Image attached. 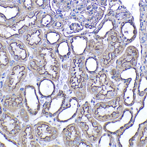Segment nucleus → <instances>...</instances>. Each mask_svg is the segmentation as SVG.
Wrapping results in <instances>:
<instances>
[{
  "label": "nucleus",
  "mask_w": 147,
  "mask_h": 147,
  "mask_svg": "<svg viewBox=\"0 0 147 147\" xmlns=\"http://www.w3.org/2000/svg\"><path fill=\"white\" fill-rule=\"evenodd\" d=\"M11 63V57L7 48V43L0 39V79Z\"/></svg>",
  "instance_id": "nucleus-33"
},
{
  "label": "nucleus",
  "mask_w": 147,
  "mask_h": 147,
  "mask_svg": "<svg viewBox=\"0 0 147 147\" xmlns=\"http://www.w3.org/2000/svg\"><path fill=\"white\" fill-rule=\"evenodd\" d=\"M142 106V101L135 102L131 106H125L121 115L117 119L106 122L103 126V129L105 132L116 135L130 125Z\"/></svg>",
  "instance_id": "nucleus-10"
},
{
  "label": "nucleus",
  "mask_w": 147,
  "mask_h": 147,
  "mask_svg": "<svg viewBox=\"0 0 147 147\" xmlns=\"http://www.w3.org/2000/svg\"><path fill=\"white\" fill-rule=\"evenodd\" d=\"M69 63L68 62H64L62 64V67L64 70H69Z\"/></svg>",
  "instance_id": "nucleus-47"
},
{
  "label": "nucleus",
  "mask_w": 147,
  "mask_h": 147,
  "mask_svg": "<svg viewBox=\"0 0 147 147\" xmlns=\"http://www.w3.org/2000/svg\"><path fill=\"white\" fill-rule=\"evenodd\" d=\"M1 103L4 109L15 113L24 106L23 91L20 90L12 94H7L2 99Z\"/></svg>",
  "instance_id": "nucleus-20"
},
{
  "label": "nucleus",
  "mask_w": 147,
  "mask_h": 147,
  "mask_svg": "<svg viewBox=\"0 0 147 147\" xmlns=\"http://www.w3.org/2000/svg\"><path fill=\"white\" fill-rule=\"evenodd\" d=\"M97 147H118V143L116 140V138L114 136V135L110 133L106 132L98 138Z\"/></svg>",
  "instance_id": "nucleus-37"
},
{
  "label": "nucleus",
  "mask_w": 147,
  "mask_h": 147,
  "mask_svg": "<svg viewBox=\"0 0 147 147\" xmlns=\"http://www.w3.org/2000/svg\"><path fill=\"white\" fill-rule=\"evenodd\" d=\"M23 35L15 21L11 22L0 21V39L11 40L21 38Z\"/></svg>",
  "instance_id": "nucleus-26"
},
{
  "label": "nucleus",
  "mask_w": 147,
  "mask_h": 147,
  "mask_svg": "<svg viewBox=\"0 0 147 147\" xmlns=\"http://www.w3.org/2000/svg\"><path fill=\"white\" fill-rule=\"evenodd\" d=\"M55 18V16L50 12H43L40 17L39 27L42 29H46L50 28Z\"/></svg>",
  "instance_id": "nucleus-39"
},
{
  "label": "nucleus",
  "mask_w": 147,
  "mask_h": 147,
  "mask_svg": "<svg viewBox=\"0 0 147 147\" xmlns=\"http://www.w3.org/2000/svg\"><path fill=\"white\" fill-rule=\"evenodd\" d=\"M92 142H90L89 140H87V139H81V141L80 143L79 144L78 147H92Z\"/></svg>",
  "instance_id": "nucleus-46"
},
{
  "label": "nucleus",
  "mask_w": 147,
  "mask_h": 147,
  "mask_svg": "<svg viewBox=\"0 0 147 147\" xmlns=\"http://www.w3.org/2000/svg\"><path fill=\"white\" fill-rule=\"evenodd\" d=\"M107 46V41L96 40L89 34V40L86 49V53L96 57H99L104 51Z\"/></svg>",
  "instance_id": "nucleus-30"
},
{
  "label": "nucleus",
  "mask_w": 147,
  "mask_h": 147,
  "mask_svg": "<svg viewBox=\"0 0 147 147\" xmlns=\"http://www.w3.org/2000/svg\"><path fill=\"white\" fill-rule=\"evenodd\" d=\"M36 8L44 9L49 5V0H34Z\"/></svg>",
  "instance_id": "nucleus-45"
},
{
  "label": "nucleus",
  "mask_w": 147,
  "mask_h": 147,
  "mask_svg": "<svg viewBox=\"0 0 147 147\" xmlns=\"http://www.w3.org/2000/svg\"><path fill=\"white\" fill-rule=\"evenodd\" d=\"M28 70L27 66L24 63L17 62L13 63L3 85V92L7 94H12L20 90L27 76Z\"/></svg>",
  "instance_id": "nucleus-11"
},
{
  "label": "nucleus",
  "mask_w": 147,
  "mask_h": 147,
  "mask_svg": "<svg viewBox=\"0 0 147 147\" xmlns=\"http://www.w3.org/2000/svg\"><path fill=\"white\" fill-rule=\"evenodd\" d=\"M19 115L20 118L25 123L29 122L30 120V114L25 106L19 110Z\"/></svg>",
  "instance_id": "nucleus-44"
},
{
  "label": "nucleus",
  "mask_w": 147,
  "mask_h": 147,
  "mask_svg": "<svg viewBox=\"0 0 147 147\" xmlns=\"http://www.w3.org/2000/svg\"><path fill=\"white\" fill-rule=\"evenodd\" d=\"M34 58L28 63V68L37 78H49L57 82L60 78V60L54 47L46 43L42 44L32 51Z\"/></svg>",
  "instance_id": "nucleus-1"
},
{
  "label": "nucleus",
  "mask_w": 147,
  "mask_h": 147,
  "mask_svg": "<svg viewBox=\"0 0 147 147\" xmlns=\"http://www.w3.org/2000/svg\"><path fill=\"white\" fill-rule=\"evenodd\" d=\"M84 55L74 56L70 60L67 83L69 89L79 100L86 96L88 74L85 67Z\"/></svg>",
  "instance_id": "nucleus-4"
},
{
  "label": "nucleus",
  "mask_w": 147,
  "mask_h": 147,
  "mask_svg": "<svg viewBox=\"0 0 147 147\" xmlns=\"http://www.w3.org/2000/svg\"><path fill=\"white\" fill-rule=\"evenodd\" d=\"M44 10L36 9L29 13H26L15 20L22 34L29 29L38 26L40 17Z\"/></svg>",
  "instance_id": "nucleus-15"
},
{
  "label": "nucleus",
  "mask_w": 147,
  "mask_h": 147,
  "mask_svg": "<svg viewBox=\"0 0 147 147\" xmlns=\"http://www.w3.org/2000/svg\"><path fill=\"white\" fill-rule=\"evenodd\" d=\"M70 16L78 20L90 31L94 32L104 20L110 7V0H71Z\"/></svg>",
  "instance_id": "nucleus-2"
},
{
  "label": "nucleus",
  "mask_w": 147,
  "mask_h": 147,
  "mask_svg": "<svg viewBox=\"0 0 147 147\" xmlns=\"http://www.w3.org/2000/svg\"><path fill=\"white\" fill-rule=\"evenodd\" d=\"M140 58L139 50L134 46H129L117 59L115 67L120 70L131 67H137Z\"/></svg>",
  "instance_id": "nucleus-13"
},
{
  "label": "nucleus",
  "mask_w": 147,
  "mask_h": 147,
  "mask_svg": "<svg viewBox=\"0 0 147 147\" xmlns=\"http://www.w3.org/2000/svg\"><path fill=\"white\" fill-rule=\"evenodd\" d=\"M80 108L79 100L76 97H71L64 104L56 116V120L59 122H66L73 118Z\"/></svg>",
  "instance_id": "nucleus-21"
},
{
  "label": "nucleus",
  "mask_w": 147,
  "mask_h": 147,
  "mask_svg": "<svg viewBox=\"0 0 147 147\" xmlns=\"http://www.w3.org/2000/svg\"><path fill=\"white\" fill-rule=\"evenodd\" d=\"M90 104L86 102L80 108L76 123L86 138L92 143L96 142L103 131L101 124L94 118Z\"/></svg>",
  "instance_id": "nucleus-6"
},
{
  "label": "nucleus",
  "mask_w": 147,
  "mask_h": 147,
  "mask_svg": "<svg viewBox=\"0 0 147 147\" xmlns=\"http://www.w3.org/2000/svg\"><path fill=\"white\" fill-rule=\"evenodd\" d=\"M34 128L36 137L41 141H52L56 140L59 135V130L57 127L45 121H39Z\"/></svg>",
  "instance_id": "nucleus-16"
},
{
  "label": "nucleus",
  "mask_w": 147,
  "mask_h": 147,
  "mask_svg": "<svg viewBox=\"0 0 147 147\" xmlns=\"http://www.w3.org/2000/svg\"><path fill=\"white\" fill-rule=\"evenodd\" d=\"M44 37L45 43L52 46L57 45L65 38L62 32L51 28L44 31Z\"/></svg>",
  "instance_id": "nucleus-34"
},
{
  "label": "nucleus",
  "mask_w": 147,
  "mask_h": 147,
  "mask_svg": "<svg viewBox=\"0 0 147 147\" xmlns=\"http://www.w3.org/2000/svg\"><path fill=\"white\" fill-rule=\"evenodd\" d=\"M0 146L20 147L18 142L9 136L0 128Z\"/></svg>",
  "instance_id": "nucleus-40"
},
{
  "label": "nucleus",
  "mask_w": 147,
  "mask_h": 147,
  "mask_svg": "<svg viewBox=\"0 0 147 147\" xmlns=\"http://www.w3.org/2000/svg\"><path fill=\"white\" fill-rule=\"evenodd\" d=\"M67 95L63 90H59L49 102L45 103L41 114L46 116L54 117L57 115L65 104Z\"/></svg>",
  "instance_id": "nucleus-17"
},
{
  "label": "nucleus",
  "mask_w": 147,
  "mask_h": 147,
  "mask_svg": "<svg viewBox=\"0 0 147 147\" xmlns=\"http://www.w3.org/2000/svg\"><path fill=\"white\" fill-rule=\"evenodd\" d=\"M22 39L28 47L33 50L36 49L45 42L44 31L39 27L29 29L24 33Z\"/></svg>",
  "instance_id": "nucleus-25"
},
{
  "label": "nucleus",
  "mask_w": 147,
  "mask_h": 147,
  "mask_svg": "<svg viewBox=\"0 0 147 147\" xmlns=\"http://www.w3.org/2000/svg\"><path fill=\"white\" fill-rule=\"evenodd\" d=\"M62 137L66 147H78L82 137L79 127L75 123H71L66 126L62 133Z\"/></svg>",
  "instance_id": "nucleus-22"
},
{
  "label": "nucleus",
  "mask_w": 147,
  "mask_h": 147,
  "mask_svg": "<svg viewBox=\"0 0 147 147\" xmlns=\"http://www.w3.org/2000/svg\"><path fill=\"white\" fill-rule=\"evenodd\" d=\"M144 147H147V142L146 143V145H145V146Z\"/></svg>",
  "instance_id": "nucleus-52"
},
{
  "label": "nucleus",
  "mask_w": 147,
  "mask_h": 147,
  "mask_svg": "<svg viewBox=\"0 0 147 147\" xmlns=\"http://www.w3.org/2000/svg\"><path fill=\"white\" fill-rule=\"evenodd\" d=\"M139 80L136 87V102H142L147 92V76L140 72Z\"/></svg>",
  "instance_id": "nucleus-35"
},
{
  "label": "nucleus",
  "mask_w": 147,
  "mask_h": 147,
  "mask_svg": "<svg viewBox=\"0 0 147 147\" xmlns=\"http://www.w3.org/2000/svg\"><path fill=\"white\" fill-rule=\"evenodd\" d=\"M142 102V106L136 113L132 123L116 135L119 147H131V142L138 134L142 125L147 122V92Z\"/></svg>",
  "instance_id": "nucleus-7"
},
{
  "label": "nucleus",
  "mask_w": 147,
  "mask_h": 147,
  "mask_svg": "<svg viewBox=\"0 0 147 147\" xmlns=\"http://www.w3.org/2000/svg\"><path fill=\"white\" fill-rule=\"evenodd\" d=\"M117 25L113 19L106 16L94 32L90 34V35L96 40H106L109 34L116 29Z\"/></svg>",
  "instance_id": "nucleus-27"
},
{
  "label": "nucleus",
  "mask_w": 147,
  "mask_h": 147,
  "mask_svg": "<svg viewBox=\"0 0 147 147\" xmlns=\"http://www.w3.org/2000/svg\"><path fill=\"white\" fill-rule=\"evenodd\" d=\"M7 48L11 57L17 62L24 63L27 61L30 53L25 43L18 39L10 40Z\"/></svg>",
  "instance_id": "nucleus-18"
},
{
  "label": "nucleus",
  "mask_w": 147,
  "mask_h": 147,
  "mask_svg": "<svg viewBox=\"0 0 147 147\" xmlns=\"http://www.w3.org/2000/svg\"><path fill=\"white\" fill-rule=\"evenodd\" d=\"M87 89L97 100H110L118 94L117 86L104 69L90 74L87 83Z\"/></svg>",
  "instance_id": "nucleus-5"
},
{
  "label": "nucleus",
  "mask_w": 147,
  "mask_h": 147,
  "mask_svg": "<svg viewBox=\"0 0 147 147\" xmlns=\"http://www.w3.org/2000/svg\"><path fill=\"white\" fill-rule=\"evenodd\" d=\"M117 1V0H111V2H114Z\"/></svg>",
  "instance_id": "nucleus-51"
},
{
  "label": "nucleus",
  "mask_w": 147,
  "mask_h": 147,
  "mask_svg": "<svg viewBox=\"0 0 147 147\" xmlns=\"http://www.w3.org/2000/svg\"><path fill=\"white\" fill-rule=\"evenodd\" d=\"M109 76L117 85L118 94L121 95L125 106H131L136 102V87L140 72L137 67H131L122 70L115 66L111 67Z\"/></svg>",
  "instance_id": "nucleus-3"
},
{
  "label": "nucleus",
  "mask_w": 147,
  "mask_h": 147,
  "mask_svg": "<svg viewBox=\"0 0 147 147\" xmlns=\"http://www.w3.org/2000/svg\"><path fill=\"white\" fill-rule=\"evenodd\" d=\"M89 40V34L76 35L70 38L72 53L74 56L84 55Z\"/></svg>",
  "instance_id": "nucleus-28"
},
{
  "label": "nucleus",
  "mask_w": 147,
  "mask_h": 147,
  "mask_svg": "<svg viewBox=\"0 0 147 147\" xmlns=\"http://www.w3.org/2000/svg\"><path fill=\"white\" fill-rule=\"evenodd\" d=\"M22 127L21 122L14 113L6 110L0 117V128L12 138L18 135Z\"/></svg>",
  "instance_id": "nucleus-12"
},
{
  "label": "nucleus",
  "mask_w": 147,
  "mask_h": 147,
  "mask_svg": "<svg viewBox=\"0 0 147 147\" xmlns=\"http://www.w3.org/2000/svg\"><path fill=\"white\" fill-rule=\"evenodd\" d=\"M34 128L32 124H27L22 127L18 134V143L20 147H41L36 139Z\"/></svg>",
  "instance_id": "nucleus-23"
},
{
  "label": "nucleus",
  "mask_w": 147,
  "mask_h": 147,
  "mask_svg": "<svg viewBox=\"0 0 147 147\" xmlns=\"http://www.w3.org/2000/svg\"><path fill=\"white\" fill-rule=\"evenodd\" d=\"M124 108L121 96L118 94L108 102L96 104L92 111L96 119L100 122H106L118 118L123 112Z\"/></svg>",
  "instance_id": "nucleus-9"
},
{
  "label": "nucleus",
  "mask_w": 147,
  "mask_h": 147,
  "mask_svg": "<svg viewBox=\"0 0 147 147\" xmlns=\"http://www.w3.org/2000/svg\"><path fill=\"white\" fill-rule=\"evenodd\" d=\"M23 12L21 5L18 3L0 2V17L6 22L13 21L20 17Z\"/></svg>",
  "instance_id": "nucleus-24"
},
{
  "label": "nucleus",
  "mask_w": 147,
  "mask_h": 147,
  "mask_svg": "<svg viewBox=\"0 0 147 147\" xmlns=\"http://www.w3.org/2000/svg\"><path fill=\"white\" fill-rule=\"evenodd\" d=\"M3 98V92L2 90L0 89V100L2 99Z\"/></svg>",
  "instance_id": "nucleus-50"
},
{
  "label": "nucleus",
  "mask_w": 147,
  "mask_h": 147,
  "mask_svg": "<svg viewBox=\"0 0 147 147\" xmlns=\"http://www.w3.org/2000/svg\"><path fill=\"white\" fill-rule=\"evenodd\" d=\"M65 25V17L55 16L54 21L50 28L61 31L63 33Z\"/></svg>",
  "instance_id": "nucleus-42"
},
{
  "label": "nucleus",
  "mask_w": 147,
  "mask_h": 147,
  "mask_svg": "<svg viewBox=\"0 0 147 147\" xmlns=\"http://www.w3.org/2000/svg\"><path fill=\"white\" fill-rule=\"evenodd\" d=\"M3 106L2 104L1 103H0V117L2 115L3 113Z\"/></svg>",
  "instance_id": "nucleus-49"
},
{
  "label": "nucleus",
  "mask_w": 147,
  "mask_h": 147,
  "mask_svg": "<svg viewBox=\"0 0 147 147\" xmlns=\"http://www.w3.org/2000/svg\"><path fill=\"white\" fill-rule=\"evenodd\" d=\"M53 47L57 55L62 61L69 58L72 53L70 38L65 37L60 42Z\"/></svg>",
  "instance_id": "nucleus-32"
},
{
  "label": "nucleus",
  "mask_w": 147,
  "mask_h": 147,
  "mask_svg": "<svg viewBox=\"0 0 147 147\" xmlns=\"http://www.w3.org/2000/svg\"><path fill=\"white\" fill-rule=\"evenodd\" d=\"M147 142V122L142 125L136 137L132 141L131 147H144Z\"/></svg>",
  "instance_id": "nucleus-36"
},
{
  "label": "nucleus",
  "mask_w": 147,
  "mask_h": 147,
  "mask_svg": "<svg viewBox=\"0 0 147 147\" xmlns=\"http://www.w3.org/2000/svg\"><path fill=\"white\" fill-rule=\"evenodd\" d=\"M142 72L147 76V49H144L142 53L141 58Z\"/></svg>",
  "instance_id": "nucleus-43"
},
{
  "label": "nucleus",
  "mask_w": 147,
  "mask_h": 147,
  "mask_svg": "<svg viewBox=\"0 0 147 147\" xmlns=\"http://www.w3.org/2000/svg\"><path fill=\"white\" fill-rule=\"evenodd\" d=\"M24 103L30 115L34 116L38 113L41 103L36 88L32 84H27L23 89Z\"/></svg>",
  "instance_id": "nucleus-14"
},
{
  "label": "nucleus",
  "mask_w": 147,
  "mask_h": 147,
  "mask_svg": "<svg viewBox=\"0 0 147 147\" xmlns=\"http://www.w3.org/2000/svg\"><path fill=\"white\" fill-rule=\"evenodd\" d=\"M24 12L29 13L36 9L34 0H20V3Z\"/></svg>",
  "instance_id": "nucleus-41"
},
{
  "label": "nucleus",
  "mask_w": 147,
  "mask_h": 147,
  "mask_svg": "<svg viewBox=\"0 0 147 147\" xmlns=\"http://www.w3.org/2000/svg\"><path fill=\"white\" fill-rule=\"evenodd\" d=\"M64 37L70 38L76 35L90 34V31L76 18L72 16L65 17L63 31Z\"/></svg>",
  "instance_id": "nucleus-19"
},
{
  "label": "nucleus",
  "mask_w": 147,
  "mask_h": 147,
  "mask_svg": "<svg viewBox=\"0 0 147 147\" xmlns=\"http://www.w3.org/2000/svg\"><path fill=\"white\" fill-rule=\"evenodd\" d=\"M37 85L39 93L44 98L51 97L56 90L54 81L49 78H41Z\"/></svg>",
  "instance_id": "nucleus-31"
},
{
  "label": "nucleus",
  "mask_w": 147,
  "mask_h": 147,
  "mask_svg": "<svg viewBox=\"0 0 147 147\" xmlns=\"http://www.w3.org/2000/svg\"><path fill=\"white\" fill-rule=\"evenodd\" d=\"M119 30V33L126 45L131 43L136 36V28L130 20H125L120 23Z\"/></svg>",
  "instance_id": "nucleus-29"
},
{
  "label": "nucleus",
  "mask_w": 147,
  "mask_h": 147,
  "mask_svg": "<svg viewBox=\"0 0 147 147\" xmlns=\"http://www.w3.org/2000/svg\"><path fill=\"white\" fill-rule=\"evenodd\" d=\"M14 0H0V2L4 3H11Z\"/></svg>",
  "instance_id": "nucleus-48"
},
{
  "label": "nucleus",
  "mask_w": 147,
  "mask_h": 147,
  "mask_svg": "<svg viewBox=\"0 0 147 147\" xmlns=\"http://www.w3.org/2000/svg\"><path fill=\"white\" fill-rule=\"evenodd\" d=\"M84 64L86 72L90 74L97 72L100 66L98 58L92 55L85 58Z\"/></svg>",
  "instance_id": "nucleus-38"
},
{
  "label": "nucleus",
  "mask_w": 147,
  "mask_h": 147,
  "mask_svg": "<svg viewBox=\"0 0 147 147\" xmlns=\"http://www.w3.org/2000/svg\"><path fill=\"white\" fill-rule=\"evenodd\" d=\"M107 46L102 54L98 57L99 64L103 69L109 68L125 50L126 44L116 29L107 36Z\"/></svg>",
  "instance_id": "nucleus-8"
}]
</instances>
